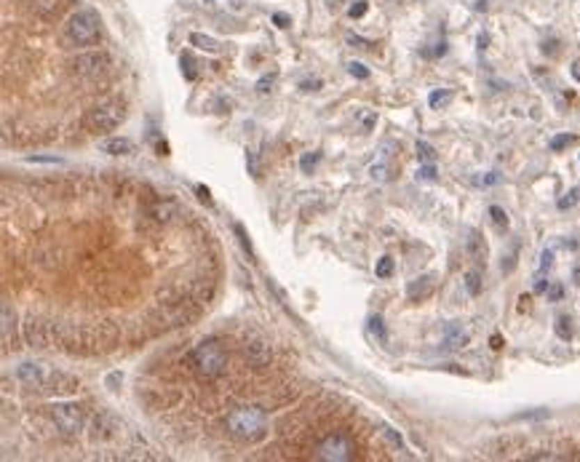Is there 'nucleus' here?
I'll use <instances>...</instances> for the list:
<instances>
[{
    "instance_id": "nucleus-13",
    "label": "nucleus",
    "mask_w": 580,
    "mask_h": 462,
    "mask_svg": "<svg viewBox=\"0 0 580 462\" xmlns=\"http://www.w3.org/2000/svg\"><path fill=\"white\" fill-rule=\"evenodd\" d=\"M430 291H433V275H420V278L410 281V286H407V297H410L412 302H420V299L430 297Z\"/></svg>"
},
{
    "instance_id": "nucleus-1",
    "label": "nucleus",
    "mask_w": 580,
    "mask_h": 462,
    "mask_svg": "<svg viewBox=\"0 0 580 462\" xmlns=\"http://www.w3.org/2000/svg\"><path fill=\"white\" fill-rule=\"evenodd\" d=\"M227 430L243 444H257L268 436V417L259 406H236L227 414Z\"/></svg>"
},
{
    "instance_id": "nucleus-40",
    "label": "nucleus",
    "mask_w": 580,
    "mask_h": 462,
    "mask_svg": "<svg viewBox=\"0 0 580 462\" xmlns=\"http://www.w3.org/2000/svg\"><path fill=\"white\" fill-rule=\"evenodd\" d=\"M391 169H388V166H385V163H380V166H372V176H375V179H388V176H391Z\"/></svg>"
},
{
    "instance_id": "nucleus-20",
    "label": "nucleus",
    "mask_w": 580,
    "mask_h": 462,
    "mask_svg": "<svg viewBox=\"0 0 580 462\" xmlns=\"http://www.w3.org/2000/svg\"><path fill=\"white\" fill-rule=\"evenodd\" d=\"M465 289H468V294H474V297L481 291V267H474V270L465 273Z\"/></svg>"
},
{
    "instance_id": "nucleus-50",
    "label": "nucleus",
    "mask_w": 580,
    "mask_h": 462,
    "mask_svg": "<svg viewBox=\"0 0 580 462\" xmlns=\"http://www.w3.org/2000/svg\"><path fill=\"white\" fill-rule=\"evenodd\" d=\"M572 278H575V283H580V267H575V270H572Z\"/></svg>"
},
{
    "instance_id": "nucleus-38",
    "label": "nucleus",
    "mask_w": 580,
    "mask_h": 462,
    "mask_svg": "<svg viewBox=\"0 0 580 462\" xmlns=\"http://www.w3.org/2000/svg\"><path fill=\"white\" fill-rule=\"evenodd\" d=\"M578 190H570V192H567V195H564L562 201H559V208H570V206H575L578 204Z\"/></svg>"
},
{
    "instance_id": "nucleus-6",
    "label": "nucleus",
    "mask_w": 580,
    "mask_h": 462,
    "mask_svg": "<svg viewBox=\"0 0 580 462\" xmlns=\"http://www.w3.org/2000/svg\"><path fill=\"white\" fill-rule=\"evenodd\" d=\"M51 420L56 430L65 438H75L83 433L86 425V411L81 404H54L51 406Z\"/></svg>"
},
{
    "instance_id": "nucleus-27",
    "label": "nucleus",
    "mask_w": 580,
    "mask_h": 462,
    "mask_svg": "<svg viewBox=\"0 0 580 462\" xmlns=\"http://www.w3.org/2000/svg\"><path fill=\"white\" fill-rule=\"evenodd\" d=\"M417 158H420L423 163H433V160H436V150H433L428 142H417Z\"/></svg>"
},
{
    "instance_id": "nucleus-26",
    "label": "nucleus",
    "mask_w": 580,
    "mask_h": 462,
    "mask_svg": "<svg viewBox=\"0 0 580 462\" xmlns=\"http://www.w3.org/2000/svg\"><path fill=\"white\" fill-rule=\"evenodd\" d=\"M233 230H236V236H239L241 246H243V251H246L249 257L255 259V249H252V240H249V236H246V230H243V224H233Z\"/></svg>"
},
{
    "instance_id": "nucleus-11",
    "label": "nucleus",
    "mask_w": 580,
    "mask_h": 462,
    "mask_svg": "<svg viewBox=\"0 0 580 462\" xmlns=\"http://www.w3.org/2000/svg\"><path fill=\"white\" fill-rule=\"evenodd\" d=\"M17 374H19V379L27 385V388H33V390H43L46 377H49V369H46L43 363H22Z\"/></svg>"
},
{
    "instance_id": "nucleus-47",
    "label": "nucleus",
    "mask_w": 580,
    "mask_h": 462,
    "mask_svg": "<svg viewBox=\"0 0 580 462\" xmlns=\"http://www.w3.org/2000/svg\"><path fill=\"white\" fill-rule=\"evenodd\" d=\"M535 291H548V281H546V278H538V283H535Z\"/></svg>"
},
{
    "instance_id": "nucleus-15",
    "label": "nucleus",
    "mask_w": 580,
    "mask_h": 462,
    "mask_svg": "<svg viewBox=\"0 0 580 462\" xmlns=\"http://www.w3.org/2000/svg\"><path fill=\"white\" fill-rule=\"evenodd\" d=\"M468 257L474 259V265L476 267H481L484 265V259H487V243H484V238L478 236L476 230L471 233V238H468Z\"/></svg>"
},
{
    "instance_id": "nucleus-5",
    "label": "nucleus",
    "mask_w": 580,
    "mask_h": 462,
    "mask_svg": "<svg viewBox=\"0 0 580 462\" xmlns=\"http://www.w3.org/2000/svg\"><path fill=\"white\" fill-rule=\"evenodd\" d=\"M126 118V107L120 102H102L97 104V107H91L88 113H86V129L88 131H94V134H104V131H113V129H118L120 120Z\"/></svg>"
},
{
    "instance_id": "nucleus-32",
    "label": "nucleus",
    "mask_w": 580,
    "mask_h": 462,
    "mask_svg": "<svg viewBox=\"0 0 580 462\" xmlns=\"http://www.w3.org/2000/svg\"><path fill=\"white\" fill-rule=\"evenodd\" d=\"M366 8H369V3H366V0H356V3L348 8V14H351V19H359V17L366 14Z\"/></svg>"
},
{
    "instance_id": "nucleus-9",
    "label": "nucleus",
    "mask_w": 580,
    "mask_h": 462,
    "mask_svg": "<svg viewBox=\"0 0 580 462\" xmlns=\"http://www.w3.org/2000/svg\"><path fill=\"white\" fill-rule=\"evenodd\" d=\"M72 390H78V379L72 374H65V372H49L46 377V385L40 393L46 395H67Z\"/></svg>"
},
{
    "instance_id": "nucleus-23",
    "label": "nucleus",
    "mask_w": 580,
    "mask_h": 462,
    "mask_svg": "<svg viewBox=\"0 0 580 462\" xmlns=\"http://www.w3.org/2000/svg\"><path fill=\"white\" fill-rule=\"evenodd\" d=\"M575 139H578L575 134H556V137L551 139V150H554V153H562L564 147H570Z\"/></svg>"
},
{
    "instance_id": "nucleus-39",
    "label": "nucleus",
    "mask_w": 580,
    "mask_h": 462,
    "mask_svg": "<svg viewBox=\"0 0 580 462\" xmlns=\"http://www.w3.org/2000/svg\"><path fill=\"white\" fill-rule=\"evenodd\" d=\"M27 163H59V158H54V155H33V158H27Z\"/></svg>"
},
{
    "instance_id": "nucleus-14",
    "label": "nucleus",
    "mask_w": 580,
    "mask_h": 462,
    "mask_svg": "<svg viewBox=\"0 0 580 462\" xmlns=\"http://www.w3.org/2000/svg\"><path fill=\"white\" fill-rule=\"evenodd\" d=\"M115 430H118V422H115L110 414H99V417L94 420V433H91V436H94L97 441H99V438L104 441V438H113Z\"/></svg>"
},
{
    "instance_id": "nucleus-48",
    "label": "nucleus",
    "mask_w": 580,
    "mask_h": 462,
    "mask_svg": "<svg viewBox=\"0 0 580 462\" xmlns=\"http://www.w3.org/2000/svg\"><path fill=\"white\" fill-rule=\"evenodd\" d=\"M342 3H345V0H326V6H329L332 11H337V8H340Z\"/></svg>"
},
{
    "instance_id": "nucleus-25",
    "label": "nucleus",
    "mask_w": 580,
    "mask_h": 462,
    "mask_svg": "<svg viewBox=\"0 0 580 462\" xmlns=\"http://www.w3.org/2000/svg\"><path fill=\"white\" fill-rule=\"evenodd\" d=\"M556 334H559L562 340H572V318H570V315H562V318L556 321Z\"/></svg>"
},
{
    "instance_id": "nucleus-46",
    "label": "nucleus",
    "mask_w": 580,
    "mask_h": 462,
    "mask_svg": "<svg viewBox=\"0 0 580 462\" xmlns=\"http://www.w3.org/2000/svg\"><path fill=\"white\" fill-rule=\"evenodd\" d=\"M372 126H375V115H372V113H366V115H364V129L369 131Z\"/></svg>"
},
{
    "instance_id": "nucleus-3",
    "label": "nucleus",
    "mask_w": 580,
    "mask_h": 462,
    "mask_svg": "<svg viewBox=\"0 0 580 462\" xmlns=\"http://www.w3.org/2000/svg\"><path fill=\"white\" fill-rule=\"evenodd\" d=\"M99 14L94 8H78L65 24V35L72 46H94L99 40Z\"/></svg>"
},
{
    "instance_id": "nucleus-16",
    "label": "nucleus",
    "mask_w": 580,
    "mask_h": 462,
    "mask_svg": "<svg viewBox=\"0 0 580 462\" xmlns=\"http://www.w3.org/2000/svg\"><path fill=\"white\" fill-rule=\"evenodd\" d=\"M102 153L110 155H131L134 153V142L126 137H115V139H104L102 142Z\"/></svg>"
},
{
    "instance_id": "nucleus-7",
    "label": "nucleus",
    "mask_w": 580,
    "mask_h": 462,
    "mask_svg": "<svg viewBox=\"0 0 580 462\" xmlns=\"http://www.w3.org/2000/svg\"><path fill=\"white\" fill-rule=\"evenodd\" d=\"M316 457H319V460H326V462L353 460V457H356V446H353V441H351L348 436L332 433V436H326V438L319 441V446H316Z\"/></svg>"
},
{
    "instance_id": "nucleus-33",
    "label": "nucleus",
    "mask_w": 580,
    "mask_h": 462,
    "mask_svg": "<svg viewBox=\"0 0 580 462\" xmlns=\"http://www.w3.org/2000/svg\"><path fill=\"white\" fill-rule=\"evenodd\" d=\"M273 83H275V72H271V75H262V78L257 81V91H259V94H268Z\"/></svg>"
},
{
    "instance_id": "nucleus-36",
    "label": "nucleus",
    "mask_w": 580,
    "mask_h": 462,
    "mask_svg": "<svg viewBox=\"0 0 580 462\" xmlns=\"http://www.w3.org/2000/svg\"><path fill=\"white\" fill-rule=\"evenodd\" d=\"M417 176H420V179H428V182H433L439 174H436V166H433V163H426V166L417 172Z\"/></svg>"
},
{
    "instance_id": "nucleus-28",
    "label": "nucleus",
    "mask_w": 580,
    "mask_h": 462,
    "mask_svg": "<svg viewBox=\"0 0 580 462\" xmlns=\"http://www.w3.org/2000/svg\"><path fill=\"white\" fill-rule=\"evenodd\" d=\"M3 343L6 347L11 345V308L8 305H3Z\"/></svg>"
},
{
    "instance_id": "nucleus-45",
    "label": "nucleus",
    "mask_w": 580,
    "mask_h": 462,
    "mask_svg": "<svg viewBox=\"0 0 580 462\" xmlns=\"http://www.w3.org/2000/svg\"><path fill=\"white\" fill-rule=\"evenodd\" d=\"M348 43H353V46H359V49H369V43H366L364 38H353V35L348 38Z\"/></svg>"
},
{
    "instance_id": "nucleus-41",
    "label": "nucleus",
    "mask_w": 580,
    "mask_h": 462,
    "mask_svg": "<svg viewBox=\"0 0 580 462\" xmlns=\"http://www.w3.org/2000/svg\"><path fill=\"white\" fill-rule=\"evenodd\" d=\"M551 265H554V251H543V257H540V270L546 273Z\"/></svg>"
},
{
    "instance_id": "nucleus-10",
    "label": "nucleus",
    "mask_w": 580,
    "mask_h": 462,
    "mask_svg": "<svg viewBox=\"0 0 580 462\" xmlns=\"http://www.w3.org/2000/svg\"><path fill=\"white\" fill-rule=\"evenodd\" d=\"M243 358H246V363L252 369H265L271 363V358H273V350H271V345L252 340V343L243 345Z\"/></svg>"
},
{
    "instance_id": "nucleus-35",
    "label": "nucleus",
    "mask_w": 580,
    "mask_h": 462,
    "mask_svg": "<svg viewBox=\"0 0 580 462\" xmlns=\"http://www.w3.org/2000/svg\"><path fill=\"white\" fill-rule=\"evenodd\" d=\"M382 436H385V438H388L396 449H404V438H401V436H398L393 428H382Z\"/></svg>"
},
{
    "instance_id": "nucleus-4",
    "label": "nucleus",
    "mask_w": 580,
    "mask_h": 462,
    "mask_svg": "<svg viewBox=\"0 0 580 462\" xmlns=\"http://www.w3.org/2000/svg\"><path fill=\"white\" fill-rule=\"evenodd\" d=\"M70 69L75 78H81L86 83H97L113 72V59L107 51H86L70 62Z\"/></svg>"
},
{
    "instance_id": "nucleus-37",
    "label": "nucleus",
    "mask_w": 580,
    "mask_h": 462,
    "mask_svg": "<svg viewBox=\"0 0 580 462\" xmlns=\"http://www.w3.org/2000/svg\"><path fill=\"white\" fill-rule=\"evenodd\" d=\"M548 299H551V302H559V299H562L564 297V289H562V283H551V286H548Z\"/></svg>"
},
{
    "instance_id": "nucleus-29",
    "label": "nucleus",
    "mask_w": 580,
    "mask_h": 462,
    "mask_svg": "<svg viewBox=\"0 0 580 462\" xmlns=\"http://www.w3.org/2000/svg\"><path fill=\"white\" fill-rule=\"evenodd\" d=\"M490 217H492V222H495L500 230L508 227V217H506V211H503L500 206H490Z\"/></svg>"
},
{
    "instance_id": "nucleus-22",
    "label": "nucleus",
    "mask_w": 580,
    "mask_h": 462,
    "mask_svg": "<svg viewBox=\"0 0 580 462\" xmlns=\"http://www.w3.org/2000/svg\"><path fill=\"white\" fill-rule=\"evenodd\" d=\"M179 65H182V72H185L188 81H195V78H198V72H195V59H193L190 53H182V56H179Z\"/></svg>"
},
{
    "instance_id": "nucleus-21",
    "label": "nucleus",
    "mask_w": 580,
    "mask_h": 462,
    "mask_svg": "<svg viewBox=\"0 0 580 462\" xmlns=\"http://www.w3.org/2000/svg\"><path fill=\"white\" fill-rule=\"evenodd\" d=\"M449 99H452V91L442 88V91H430V97H428V104H430L433 110H442L444 104H449Z\"/></svg>"
},
{
    "instance_id": "nucleus-19",
    "label": "nucleus",
    "mask_w": 580,
    "mask_h": 462,
    "mask_svg": "<svg viewBox=\"0 0 580 462\" xmlns=\"http://www.w3.org/2000/svg\"><path fill=\"white\" fill-rule=\"evenodd\" d=\"M190 43L193 46H198L201 51H209V53H220V43L214 40V38H209V35H201V33H193L190 35Z\"/></svg>"
},
{
    "instance_id": "nucleus-31",
    "label": "nucleus",
    "mask_w": 580,
    "mask_h": 462,
    "mask_svg": "<svg viewBox=\"0 0 580 462\" xmlns=\"http://www.w3.org/2000/svg\"><path fill=\"white\" fill-rule=\"evenodd\" d=\"M369 329H372V334H375L380 343H385V340H388V337H385V324H382V318H380V315L369 318Z\"/></svg>"
},
{
    "instance_id": "nucleus-17",
    "label": "nucleus",
    "mask_w": 580,
    "mask_h": 462,
    "mask_svg": "<svg viewBox=\"0 0 580 462\" xmlns=\"http://www.w3.org/2000/svg\"><path fill=\"white\" fill-rule=\"evenodd\" d=\"M468 343V334L462 331L458 324H446V329H444V347H449V350H458V347H462V345Z\"/></svg>"
},
{
    "instance_id": "nucleus-34",
    "label": "nucleus",
    "mask_w": 580,
    "mask_h": 462,
    "mask_svg": "<svg viewBox=\"0 0 580 462\" xmlns=\"http://www.w3.org/2000/svg\"><path fill=\"white\" fill-rule=\"evenodd\" d=\"M348 69H351V75H353V78H359V81H366V78H369V69L364 67L361 62H351Z\"/></svg>"
},
{
    "instance_id": "nucleus-2",
    "label": "nucleus",
    "mask_w": 580,
    "mask_h": 462,
    "mask_svg": "<svg viewBox=\"0 0 580 462\" xmlns=\"http://www.w3.org/2000/svg\"><path fill=\"white\" fill-rule=\"evenodd\" d=\"M225 363H227V350L217 337L204 340L193 350V369L201 379H217L225 372Z\"/></svg>"
},
{
    "instance_id": "nucleus-18",
    "label": "nucleus",
    "mask_w": 580,
    "mask_h": 462,
    "mask_svg": "<svg viewBox=\"0 0 580 462\" xmlns=\"http://www.w3.org/2000/svg\"><path fill=\"white\" fill-rule=\"evenodd\" d=\"M179 214V206L171 204V201H163V204H155L153 208H150V217H153L155 222H171L174 217Z\"/></svg>"
},
{
    "instance_id": "nucleus-24",
    "label": "nucleus",
    "mask_w": 580,
    "mask_h": 462,
    "mask_svg": "<svg viewBox=\"0 0 580 462\" xmlns=\"http://www.w3.org/2000/svg\"><path fill=\"white\" fill-rule=\"evenodd\" d=\"M321 160V153H305L303 158H300V169H303V174H313V169H316V163Z\"/></svg>"
},
{
    "instance_id": "nucleus-42",
    "label": "nucleus",
    "mask_w": 580,
    "mask_h": 462,
    "mask_svg": "<svg viewBox=\"0 0 580 462\" xmlns=\"http://www.w3.org/2000/svg\"><path fill=\"white\" fill-rule=\"evenodd\" d=\"M246 163H249V172H252V176H259V166H257V158L255 153L246 155Z\"/></svg>"
},
{
    "instance_id": "nucleus-44",
    "label": "nucleus",
    "mask_w": 580,
    "mask_h": 462,
    "mask_svg": "<svg viewBox=\"0 0 580 462\" xmlns=\"http://www.w3.org/2000/svg\"><path fill=\"white\" fill-rule=\"evenodd\" d=\"M273 22L278 24V27H289V17H287V14H275Z\"/></svg>"
},
{
    "instance_id": "nucleus-12",
    "label": "nucleus",
    "mask_w": 580,
    "mask_h": 462,
    "mask_svg": "<svg viewBox=\"0 0 580 462\" xmlns=\"http://www.w3.org/2000/svg\"><path fill=\"white\" fill-rule=\"evenodd\" d=\"M27 8L40 19H56L67 8V0H27Z\"/></svg>"
},
{
    "instance_id": "nucleus-43",
    "label": "nucleus",
    "mask_w": 580,
    "mask_h": 462,
    "mask_svg": "<svg viewBox=\"0 0 580 462\" xmlns=\"http://www.w3.org/2000/svg\"><path fill=\"white\" fill-rule=\"evenodd\" d=\"M476 182L478 185H495V182H500V176H497V174H487V176H481Z\"/></svg>"
},
{
    "instance_id": "nucleus-49",
    "label": "nucleus",
    "mask_w": 580,
    "mask_h": 462,
    "mask_svg": "<svg viewBox=\"0 0 580 462\" xmlns=\"http://www.w3.org/2000/svg\"><path fill=\"white\" fill-rule=\"evenodd\" d=\"M198 195H201V201H209V190H206L204 185L198 188Z\"/></svg>"
},
{
    "instance_id": "nucleus-8",
    "label": "nucleus",
    "mask_w": 580,
    "mask_h": 462,
    "mask_svg": "<svg viewBox=\"0 0 580 462\" xmlns=\"http://www.w3.org/2000/svg\"><path fill=\"white\" fill-rule=\"evenodd\" d=\"M24 337L33 347H49V345H54V321L30 315L24 324Z\"/></svg>"
},
{
    "instance_id": "nucleus-30",
    "label": "nucleus",
    "mask_w": 580,
    "mask_h": 462,
    "mask_svg": "<svg viewBox=\"0 0 580 462\" xmlns=\"http://www.w3.org/2000/svg\"><path fill=\"white\" fill-rule=\"evenodd\" d=\"M375 273H377V278H391L393 275V259L391 257L380 259V262H377V267H375Z\"/></svg>"
}]
</instances>
